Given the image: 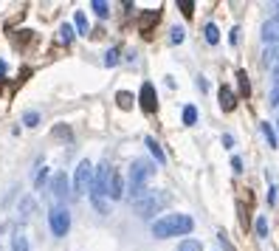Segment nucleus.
<instances>
[{"mask_svg":"<svg viewBox=\"0 0 279 251\" xmlns=\"http://www.w3.org/2000/svg\"><path fill=\"white\" fill-rule=\"evenodd\" d=\"M166 192H161V189H144L138 198L133 201V206H135V212H138V217H152V214H158L161 209L166 206Z\"/></svg>","mask_w":279,"mask_h":251,"instance_id":"f03ea898","label":"nucleus"},{"mask_svg":"<svg viewBox=\"0 0 279 251\" xmlns=\"http://www.w3.org/2000/svg\"><path fill=\"white\" fill-rule=\"evenodd\" d=\"M51 192H54L57 201H65L68 198V178H65V172H57L54 175V181H51Z\"/></svg>","mask_w":279,"mask_h":251,"instance_id":"1a4fd4ad","label":"nucleus"},{"mask_svg":"<svg viewBox=\"0 0 279 251\" xmlns=\"http://www.w3.org/2000/svg\"><path fill=\"white\" fill-rule=\"evenodd\" d=\"M48 226L54 232V237H65L68 229H71V214H68L65 206H54L48 214Z\"/></svg>","mask_w":279,"mask_h":251,"instance_id":"39448f33","label":"nucleus"},{"mask_svg":"<svg viewBox=\"0 0 279 251\" xmlns=\"http://www.w3.org/2000/svg\"><path fill=\"white\" fill-rule=\"evenodd\" d=\"M268 102H271V107H279V85L271 91V96H268Z\"/></svg>","mask_w":279,"mask_h":251,"instance_id":"c756f323","label":"nucleus"},{"mask_svg":"<svg viewBox=\"0 0 279 251\" xmlns=\"http://www.w3.org/2000/svg\"><path fill=\"white\" fill-rule=\"evenodd\" d=\"M260 37H262V43H268V45H276L279 43V20L276 17H271V20H265V23H262Z\"/></svg>","mask_w":279,"mask_h":251,"instance_id":"0eeeda50","label":"nucleus"},{"mask_svg":"<svg viewBox=\"0 0 279 251\" xmlns=\"http://www.w3.org/2000/svg\"><path fill=\"white\" fill-rule=\"evenodd\" d=\"M138 104H141V110H144V113H155V110H158V96H155V88H152V82H144V85H141Z\"/></svg>","mask_w":279,"mask_h":251,"instance_id":"423d86ee","label":"nucleus"},{"mask_svg":"<svg viewBox=\"0 0 279 251\" xmlns=\"http://www.w3.org/2000/svg\"><path fill=\"white\" fill-rule=\"evenodd\" d=\"M93 186V166L91 161H79L76 172H73V195H88Z\"/></svg>","mask_w":279,"mask_h":251,"instance_id":"20e7f679","label":"nucleus"},{"mask_svg":"<svg viewBox=\"0 0 279 251\" xmlns=\"http://www.w3.org/2000/svg\"><path fill=\"white\" fill-rule=\"evenodd\" d=\"M12 251H29V240L23 234H14L12 237Z\"/></svg>","mask_w":279,"mask_h":251,"instance_id":"aec40b11","label":"nucleus"},{"mask_svg":"<svg viewBox=\"0 0 279 251\" xmlns=\"http://www.w3.org/2000/svg\"><path fill=\"white\" fill-rule=\"evenodd\" d=\"M276 186H271V189H268V203H276Z\"/></svg>","mask_w":279,"mask_h":251,"instance_id":"473e14b6","label":"nucleus"},{"mask_svg":"<svg viewBox=\"0 0 279 251\" xmlns=\"http://www.w3.org/2000/svg\"><path fill=\"white\" fill-rule=\"evenodd\" d=\"M198 122V107L194 104H186L183 107V124H194Z\"/></svg>","mask_w":279,"mask_h":251,"instance_id":"f3484780","label":"nucleus"},{"mask_svg":"<svg viewBox=\"0 0 279 251\" xmlns=\"http://www.w3.org/2000/svg\"><path fill=\"white\" fill-rule=\"evenodd\" d=\"M276 20H279V3H276Z\"/></svg>","mask_w":279,"mask_h":251,"instance_id":"4c0bfd02","label":"nucleus"},{"mask_svg":"<svg viewBox=\"0 0 279 251\" xmlns=\"http://www.w3.org/2000/svg\"><path fill=\"white\" fill-rule=\"evenodd\" d=\"M276 127H279V119H276Z\"/></svg>","mask_w":279,"mask_h":251,"instance_id":"58836bf2","label":"nucleus"},{"mask_svg":"<svg viewBox=\"0 0 279 251\" xmlns=\"http://www.w3.org/2000/svg\"><path fill=\"white\" fill-rule=\"evenodd\" d=\"M257 234H260V237H268V220H265V214H257Z\"/></svg>","mask_w":279,"mask_h":251,"instance_id":"5701e85b","label":"nucleus"},{"mask_svg":"<svg viewBox=\"0 0 279 251\" xmlns=\"http://www.w3.org/2000/svg\"><path fill=\"white\" fill-rule=\"evenodd\" d=\"M104 65H107V68L119 65V48H110L107 54H104Z\"/></svg>","mask_w":279,"mask_h":251,"instance_id":"393cba45","label":"nucleus"},{"mask_svg":"<svg viewBox=\"0 0 279 251\" xmlns=\"http://www.w3.org/2000/svg\"><path fill=\"white\" fill-rule=\"evenodd\" d=\"M237 212H240V223L248 226V209H245V203H237Z\"/></svg>","mask_w":279,"mask_h":251,"instance_id":"c85d7f7f","label":"nucleus"},{"mask_svg":"<svg viewBox=\"0 0 279 251\" xmlns=\"http://www.w3.org/2000/svg\"><path fill=\"white\" fill-rule=\"evenodd\" d=\"M217 99H220V107H223L226 113H231L237 107V96H234V91H231L229 85H220V91H217Z\"/></svg>","mask_w":279,"mask_h":251,"instance_id":"6e6552de","label":"nucleus"},{"mask_svg":"<svg viewBox=\"0 0 279 251\" xmlns=\"http://www.w3.org/2000/svg\"><path fill=\"white\" fill-rule=\"evenodd\" d=\"M158 17H161V12H147L144 17H141V31H144V34H150V29L158 23Z\"/></svg>","mask_w":279,"mask_h":251,"instance_id":"ddd939ff","label":"nucleus"},{"mask_svg":"<svg viewBox=\"0 0 279 251\" xmlns=\"http://www.w3.org/2000/svg\"><path fill=\"white\" fill-rule=\"evenodd\" d=\"M178 9H181L186 17H192V12H194V3L192 0H178Z\"/></svg>","mask_w":279,"mask_h":251,"instance_id":"a878e982","label":"nucleus"},{"mask_svg":"<svg viewBox=\"0 0 279 251\" xmlns=\"http://www.w3.org/2000/svg\"><path fill=\"white\" fill-rule=\"evenodd\" d=\"M144 144L150 147V153L155 155V161H158V164H166V155H164V150H161V144H158V141L152 138V135H147V138H144Z\"/></svg>","mask_w":279,"mask_h":251,"instance_id":"9b49d317","label":"nucleus"},{"mask_svg":"<svg viewBox=\"0 0 279 251\" xmlns=\"http://www.w3.org/2000/svg\"><path fill=\"white\" fill-rule=\"evenodd\" d=\"M23 122H25V127H37V122H40V116H37V113L31 110V113H25V116H23Z\"/></svg>","mask_w":279,"mask_h":251,"instance_id":"cd10ccee","label":"nucleus"},{"mask_svg":"<svg viewBox=\"0 0 279 251\" xmlns=\"http://www.w3.org/2000/svg\"><path fill=\"white\" fill-rule=\"evenodd\" d=\"M152 175H155V166H152L150 161H144V158L133 161V166H130V198H133V201L144 192L147 181H150Z\"/></svg>","mask_w":279,"mask_h":251,"instance_id":"7ed1b4c3","label":"nucleus"},{"mask_svg":"<svg viewBox=\"0 0 279 251\" xmlns=\"http://www.w3.org/2000/svg\"><path fill=\"white\" fill-rule=\"evenodd\" d=\"M73 25H76V31L79 34H88V17L82 12H76L73 14Z\"/></svg>","mask_w":279,"mask_h":251,"instance_id":"a211bd4d","label":"nucleus"},{"mask_svg":"<svg viewBox=\"0 0 279 251\" xmlns=\"http://www.w3.org/2000/svg\"><path fill=\"white\" fill-rule=\"evenodd\" d=\"M237 82H240V93H243V96H251V85H248L245 71H237Z\"/></svg>","mask_w":279,"mask_h":251,"instance_id":"dca6fc26","label":"nucleus"},{"mask_svg":"<svg viewBox=\"0 0 279 251\" xmlns=\"http://www.w3.org/2000/svg\"><path fill=\"white\" fill-rule=\"evenodd\" d=\"M170 43H172V45L183 43V29H172V31H170Z\"/></svg>","mask_w":279,"mask_h":251,"instance_id":"bb28decb","label":"nucleus"},{"mask_svg":"<svg viewBox=\"0 0 279 251\" xmlns=\"http://www.w3.org/2000/svg\"><path fill=\"white\" fill-rule=\"evenodd\" d=\"M194 229V220L189 214H164L161 220L152 223V234L158 240L164 237H178V234H189Z\"/></svg>","mask_w":279,"mask_h":251,"instance_id":"f257e3e1","label":"nucleus"},{"mask_svg":"<svg viewBox=\"0 0 279 251\" xmlns=\"http://www.w3.org/2000/svg\"><path fill=\"white\" fill-rule=\"evenodd\" d=\"M260 130H262V135L268 138V147H276L279 141H276V133H273V124L262 122V124H260Z\"/></svg>","mask_w":279,"mask_h":251,"instance_id":"4468645a","label":"nucleus"},{"mask_svg":"<svg viewBox=\"0 0 279 251\" xmlns=\"http://www.w3.org/2000/svg\"><path fill=\"white\" fill-rule=\"evenodd\" d=\"M133 102H135V99H133V93H130V91H119V93H116V104H119L122 110H130Z\"/></svg>","mask_w":279,"mask_h":251,"instance_id":"f8f14e48","label":"nucleus"},{"mask_svg":"<svg viewBox=\"0 0 279 251\" xmlns=\"http://www.w3.org/2000/svg\"><path fill=\"white\" fill-rule=\"evenodd\" d=\"M91 9L99 14V17H107V14H110V6L104 3V0H93V3H91Z\"/></svg>","mask_w":279,"mask_h":251,"instance_id":"412c9836","label":"nucleus"},{"mask_svg":"<svg viewBox=\"0 0 279 251\" xmlns=\"http://www.w3.org/2000/svg\"><path fill=\"white\" fill-rule=\"evenodd\" d=\"M265 62H276V65H279V43H276V45H268Z\"/></svg>","mask_w":279,"mask_h":251,"instance_id":"b1692460","label":"nucleus"},{"mask_svg":"<svg viewBox=\"0 0 279 251\" xmlns=\"http://www.w3.org/2000/svg\"><path fill=\"white\" fill-rule=\"evenodd\" d=\"M124 195V181L119 172H110V184H107V198H113V201H119V198Z\"/></svg>","mask_w":279,"mask_h":251,"instance_id":"9d476101","label":"nucleus"},{"mask_svg":"<svg viewBox=\"0 0 279 251\" xmlns=\"http://www.w3.org/2000/svg\"><path fill=\"white\" fill-rule=\"evenodd\" d=\"M223 144H226V147H229V150H231V147H234V138H231V135H229V133H226V135H223Z\"/></svg>","mask_w":279,"mask_h":251,"instance_id":"f704fd0d","label":"nucleus"},{"mask_svg":"<svg viewBox=\"0 0 279 251\" xmlns=\"http://www.w3.org/2000/svg\"><path fill=\"white\" fill-rule=\"evenodd\" d=\"M73 37H76V34H73L71 25H68V23H65V25H60V43H65V45H68V43H73Z\"/></svg>","mask_w":279,"mask_h":251,"instance_id":"6ab92c4d","label":"nucleus"},{"mask_svg":"<svg viewBox=\"0 0 279 251\" xmlns=\"http://www.w3.org/2000/svg\"><path fill=\"white\" fill-rule=\"evenodd\" d=\"M273 82L279 85V65H273Z\"/></svg>","mask_w":279,"mask_h":251,"instance_id":"c9c22d12","label":"nucleus"},{"mask_svg":"<svg viewBox=\"0 0 279 251\" xmlns=\"http://www.w3.org/2000/svg\"><path fill=\"white\" fill-rule=\"evenodd\" d=\"M229 43H231V45L240 43V29H231V31H229Z\"/></svg>","mask_w":279,"mask_h":251,"instance_id":"2f4dec72","label":"nucleus"},{"mask_svg":"<svg viewBox=\"0 0 279 251\" xmlns=\"http://www.w3.org/2000/svg\"><path fill=\"white\" fill-rule=\"evenodd\" d=\"M203 34H206V43L209 45H214L220 40V31H217V25H214V23H209L206 29H203Z\"/></svg>","mask_w":279,"mask_h":251,"instance_id":"2eb2a0df","label":"nucleus"},{"mask_svg":"<svg viewBox=\"0 0 279 251\" xmlns=\"http://www.w3.org/2000/svg\"><path fill=\"white\" fill-rule=\"evenodd\" d=\"M45 175H48V172H45V166L40 172H37V186H43V181H45Z\"/></svg>","mask_w":279,"mask_h":251,"instance_id":"72a5a7b5","label":"nucleus"},{"mask_svg":"<svg viewBox=\"0 0 279 251\" xmlns=\"http://www.w3.org/2000/svg\"><path fill=\"white\" fill-rule=\"evenodd\" d=\"M178 251H203V245L198 243V240H183V243L178 245Z\"/></svg>","mask_w":279,"mask_h":251,"instance_id":"4be33fe9","label":"nucleus"},{"mask_svg":"<svg viewBox=\"0 0 279 251\" xmlns=\"http://www.w3.org/2000/svg\"><path fill=\"white\" fill-rule=\"evenodd\" d=\"M231 170H234V172H243V158H240V155H234V158H231Z\"/></svg>","mask_w":279,"mask_h":251,"instance_id":"7c9ffc66","label":"nucleus"},{"mask_svg":"<svg viewBox=\"0 0 279 251\" xmlns=\"http://www.w3.org/2000/svg\"><path fill=\"white\" fill-rule=\"evenodd\" d=\"M0 76H6V62L0 60Z\"/></svg>","mask_w":279,"mask_h":251,"instance_id":"e433bc0d","label":"nucleus"}]
</instances>
